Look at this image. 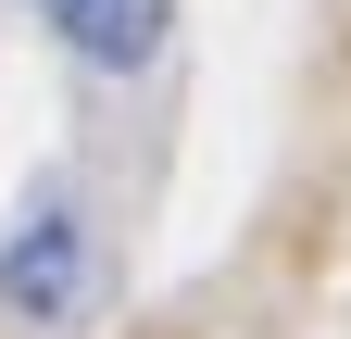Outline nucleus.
<instances>
[{
    "mask_svg": "<svg viewBox=\"0 0 351 339\" xmlns=\"http://www.w3.org/2000/svg\"><path fill=\"white\" fill-rule=\"evenodd\" d=\"M51 13V38L75 63H101V75H138L163 51V25H176V0H38Z\"/></svg>",
    "mask_w": 351,
    "mask_h": 339,
    "instance_id": "f03ea898",
    "label": "nucleus"
},
{
    "mask_svg": "<svg viewBox=\"0 0 351 339\" xmlns=\"http://www.w3.org/2000/svg\"><path fill=\"white\" fill-rule=\"evenodd\" d=\"M0 302H13L25 327H63L88 302V226L63 214V201H38V214L0 239Z\"/></svg>",
    "mask_w": 351,
    "mask_h": 339,
    "instance_id": "f257e3e1",
    "label": "nucleus"
}]
</instances>
